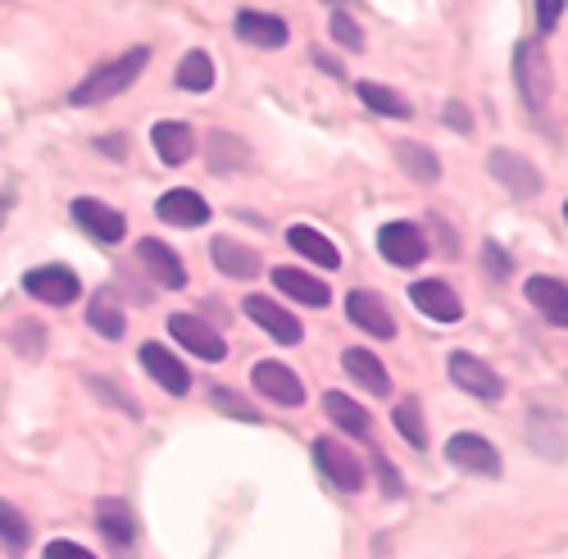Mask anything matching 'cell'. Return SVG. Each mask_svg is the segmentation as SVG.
Segmentation results:
<instances>
[{
    "label": "cell",
    "instance_id": "6da1fadb",
    "mask_svg": "<svg viewBox=\"0 0 568 559\" xmlns=\"http://www.w3.org/2000/svg\"><path fill=\"white\" fill-rule=\"evenodd\" d=\"M151 64V45H136V51H128V55H119V60H110V64H97L91 69L73 91H69V105H105V101H114L119 91H128L136 78H141V69Z\"/></svg>",
    "mask_w": 568,
    "mask_h": 559
},
{
    "label": "cell",
    "instance_id": "7a4b0ae2",
    "mask_svg": "<svg viewBox=\"0 0 568 559\" xmlns=\"http://www.w3.org/2000/svg\"><path fill=\"white\" fill-rule=\"evenodd\" d=\"M514 82H518V96H524L528 110H546L550 101V64H546V51L537 41H518L514 51Z\"/></svg>",
    "mask_w": 568,
    "mask_h": 559
},
{
    "label": "cell",
    "instance_id": "3957f363",
    "mask_svg": "<svg viewBox=\"0 0 568 559\" xmlns=\"http://www.w3.org/2000/svg\"><path fill=\"white\" fill-rule=\"evenodd\" d=\"M487 169H491V177L505 186L509 196H518V201L541 196V169H537V164H528V160L518 155V151L496 146V151L487 155Z\"/></svg>",
    "mask_w": 568,
    "mask_h": 559
},
{
    "label": "cell",
    "instance_id": "277c9868",
    "mask_svg": "<svg viewBox=\"0 0 568 559\" xmlns=\"http://www.w3.org/2000/svg\"><path fill=\"white\" fill-rule=\"evenodd\" d=\"M314 464L323 469V478L333 482L337 491H359L364 487V469H359V459L351 446L333 441V437H318L314 441Z\"/></svg>",
    "mask_w": 568,
    "mask_h": 559
},
{
    "label": "cell",
    "instance_id": "5b68a950",
    "mask_svg": "<svg viewBox=\"0 0 568 559\" xmlns=\"http://www.w3.org/2000/svg\"><path fill=\"white\" fill-rule=\"evenodd\" d=\"M446 459L455 464V469L478 474V478H496L500 474V450L478 433H455L446 441Z\"/></svg>",
    "mask_w": 568,
    "mask_h": 559
},
{
    "label": "cell",
    "instance_id": "8992f818",
    "mask_svg": "<svg viewBox=\"0 0 568 559\" xmlns=\"http://www.w3.org/2000/svg\"><path fill=\"white\" fill-rule=\"evenodd\" d=\"M23 292L45 301V305H73L82 296V283H78V273L64 268V264H41L23 277Z\"/></svg>",
    "mask_w": 568,
    "mask_h": 559
},
{
    "label": "cell",
    "instance_id": "52a82bcc",
    "mask_svg": "<svg viewBox=\"0 0 568 559\" xmlns=\"http://www.w3.org/2000/svg\"><path fill=\"white\" fill-rule=\"evenodd\" d=\"M450 383L459 392H468V396H478V400H500L505 396L500 373L491 364H483L478 355H464V350L450 355Z\"/></svg>",
    "mask_w": 568,
    "mask_h": 559
},
{
    "label": "cell",
    "instance_id": "ba28073f",
    "mask_svg": "<svg viewBox=\"0 0 568 559\" xmlns=\"http://www.w3.org/2000/svg\"><path fill=\"white\" fill-rule=\"evenodd\" d=\"M73 223L87 232V237H97L101 246H114V242H123V237H128V218H123L114 205L91 201V196L73 201Z\"/></svg>",
    "mask_w": 568,
    "mask_h": 559
},
{
    "label": "cell",
    "instance_id": "9c48e42d",
    "mask_svg": "<svg viewBox=\"0 0 568 559\" xmlns=\"http://www.w3.org/2000/svg\"><path fill=\"white\" fill-rule=\"evenodd\" d=\"M377 251H383L396 268H414L423 255H428V242H423L418 223L396 218V223H383V232H377Z\"/></svg>",
    "mask_w": 568,
    "mask_h": 559
},
{
    "label": "cell",
    "instance_id": "30bf717a",
    "mask_svg": "<svg viewBox=\"0 0 568 559\" xmlns=\"http://www.w3.org/2000/svg\"><path fill=\"white\" fill-rule=\"evenodd\" d=\"M251 383H255L260 396H268V400H277V405H287V409L305 405V387H301V378H296L287 364H277V359H260L255 373H251Z\"/></svg>",
    "mask_w": 568,
    "mask_h": 559
},
{
    "label": "cell",
    "instance_id": "8fae6325",
    "mask_svg": "<svg viewBox=\"0 0 568 559\" xmlns=\"http://www.w3.org/2000/svg\"><path fill=\"white\" fill-rule=\"evenodd\" d=\"M169 333H173L178 346H186L192 355H201V359H210V364H219V359L227 355L223 337L210 328L205 318H196V314H173V318H169Z\"/></svg>",
    "mask_w": 568,
    "mask_h": 559
},
{
    "label": "cell",
    "instance_id": "7c38bea8",
    "mask_svg": "<svg viewBox=\"0 0 568 559\" xmlns=\"http://www.w3.org/2000/svg\"><path fill=\"white\" fill-rule=\"evenodd\" d=\"M136 260H141V268H146L160 287H169V292H182V287H186V264H182V255H178L173 246H164L160 237L136 242Z\"/></svg>",
    "mask_w": 568,
    "mask_h": 559
},
{
    "label": "cell",
    "instance_id": "4fadbf2b",
    "mask_svg": "<svg viewBox=\"0 0 568 559\" xmlns=\"http://www.w3.org/2000/svg\"><path fill=\"white\" fill-rule=\"evenodd\" d=\"M246 318H255L260 328H264L273 342H282V346H296V342L305 337L301 318H296L292 309H282L277 301H268V296H246Z\"/></svg>",
    "mask_w": 568,
    "mask_h": 559
},
{
    "label": "cell",
    "instance_id": "5bb4252c",
    "mask_svg": "<svg viewBox=\"0 0 568 559\" xmlns=\"http://www.w3.org/2000/svg\"><path fill=\"white\" fill-rule=\"evenodd\" d=\"M346 314H351L355 328H364L368 337H383V342L396 337V318H392L387 301L377 296V292H351L346 296Z\"/></svg>",
    "mask_w": 568,
    "mask_h": 559
},
{
    "label": "cell",
    "instance_id": "9a60e30c",
    "mask_svg": "<svg viewBox=\"0 0 568 559\" xmlns=\"http://www.w3.org/2000/svg\"><path fill=\"white\" fill-rule=\"evenodd\" d=\"M141 368H146L151 378H155L164 392H173V396H186V392H192V373H186V364H182L169 346H160V342H146V346H141Z\"/></svg>",
    "mask_w": 568,
    "mask_h": 559
},
{
    "label": "cell",
    "instance_id": "2e32d148",
    "mask_svg": "<svg viewBox=\"0 0 568 559\" xmlns=\"http://www.w3.org/2000/svg\"><path fill=\"white\" fill-rule=\"evenodd\" d=\"M155 214H160L164 223H173V227H201V223H210L205 196H201V192H186V186H178V192H164V196L155 201Z\"/></svg>",
    "mask_w": 568,
    "mask_h": 559
},
{
    "label": "cell",
    "instance_id": "e0dca14e",
    "mask_svg": "<svg viewBox=\"0 0 568 559\" xmlns=\"http://www.w3.org/2000/svg\"><path fill=\"white\" fill-rule=\"evenodd\" d=\"M236 37L260 45V51H277V45H287V23H282L277 14H260V10H242L232 19Z\"/></svg>",
    "mask_w": 568,
    "mask_h": 559
},
{
    "label": "cell",
    "instance_id": "ac0fdd59",
    "mask_svg": "<svg viewBox=\"0 0 568 559\" xmlns=\"http://www.w3.org/2000/svg\"><path fill=\"white\" fill-rule=\"evenodd\" d=\"M409 301H414L418 314H428V318H437V323H455V318L464 314L459 296H455L446 283H437V277H428V283H414V287H409Z\"/></svg>",
    "mask_w": 568,
    "mask_h": 559
},
{
    "label": "cell",
    "instance_id": "d6986e66",
    "mask_svg": "<svg viewBox=\"0 0 568 559\" xmlns=\"http://www.w3.org/2000/svg\"><path fill=\"white\" fill-rule=\"evenodd\" d=\"M528 301H532V309L546 318V323H555V328H568V287L559 283V277H528Z\"/></svg>",
    "mask_w": 568,
    "mask_h": 559
},
{
    "label": "cell",
    "instance_id": "ffe728a7",
    "mask_svg": "<svg viewBox=\"0 0 568 559\" xmlns=\"http://www.w3.org/2000/svg\"><path fill=\"white\" fill-rule=\"evenodd\" d=\"M210 260H214V268L223 277H236V283H246V277L260 273V255L251 246H242V242H232V237H214L210 242Z\"/></svg>",
    "mask_w": 568,
    "mask_h": 559
},
{
    "label": "cell",
    "instance_id": "44dd1931",
    "mask_svg": "<svg viewBox=\"0 0 568 559\" xmlns=\"http://www.w3.org/2000/svg\"><path fill=\"white\" fill-rule=\"evenodd\" d=\"M151 142H155V151H160V160L164 164H186L192 160V151H196V132L186 128V123H155L151 128Z\"/></svg>",
    "mask_w": 568,
    "mask_h": 559
},
{
    "label": "cell",
    "instance_id": "7402d4cb",
    "mask_svg": "<svg viewBox=\"0 0 568 559\" xmlns=\"http://www.w3.org/2000/svg\"><path fill=\"white\" fill-rule=\"evenodd\" d=\"M87 323H91V328H97L105 342H119V337L128 333L123 305H119V296H114L110 287H101L97 296H91V305H87Z\"/></svg>",
    "mask_w": 568,
    "mask_h": 559
},
{
    "label": "cell",
    "instance_id": "603a6c76",
    "mask_svg": "<svg viewBox=\"0 0 568 559\" xmlns=\"http://www.w3.org/2000/svg\"><path fill=\"white\" fill-rule=\"evenodd\" d=\"M273 287H277L282 296H292V301H301V305H318V309L333 301V292H327L318 277L301 273V268H273Z\"/></svg>",
    "mask_w": 568,
    "mask_h": 559
},
{
    "label": "cell",
    "instance_id": "cb8c5ba5",
    "mask_svg": "<svg viewBox=\"0 0 568 559\" xmlns=\"http://www.w3.org/2000/svg\"><path fill=\"white\" fill-rule=\"evenodd\" d=\"M342 368L351 373V378H355L364 392H373V396H387V392H392L387 368H383V359H377L373 350H346V355H342Z\"/></svg>",
    "mask_w": 568,
    "mask_h": 559
},
{
    "label": "cell",
    "instance_id": "d4e9b609",
    "mask_svg": "<svg viewBox=\"0 0 568 559\" xmlns=\"http://www.w3.org/2000/svg\"><path fill=\"white\" fill-rule=\"evenodd\" d=\"M97 528L114 541V546H132L136 541V515L123 500H101L97 505Z\"/></svg>",
    "mask_w": 568,
    "mask_h": 559
},
{
    "label": "cell",
    "instance_id": "484cf974",
    "mask_svg": "<svg viewBox=\"0 0 568 559\" xmlns=\"http://www.w3.org/2000/svg\"><path fill=\"white\" fill-rule=\"evenodd\" d=\"M28 541H32L28 515H23L14 500H0V546H6L14 559H23V555H28Z\"/></svg>",
    "mask_w": 568,
    "mask_h": 559
},
{
    "label": "cell",
    "instance_id": "4316f807",
    "mask_svg": "<svg viewBox=\"0 0 568 559\" xmlns=\"http://www.w3.org/2000/svg\"><path fill=\"white\" fill-rule=\"evenodd\" d=\"M287 242H292V251H301L305 260H314V264H323V268H342V251L323 237V232H314V227H292L287 232Z\"/></svg>",
    "mask_w": 568,
    "mask_h": 559
},
{
    "label": "cell",
    "instance_id": "83f0119b",
    "mask_svg": "<svg viewBox=\"0 0 568 559\" xmlns=\"http://www.w3.org/2000/svg\"><path fill=\"white\" fill-rule=\"evenodd\" d=\"M323 409H327V418H333L337 428H346L351 437H368V428H373V424H368V409L355 405L346 392H327V396H323Z\"/></svg>",
    "mask_w": 568,
    "mask_h": 559
},
{
    "label": "cell",
    "instance_id": "f1b7e54d",
    "mask_svg": "<svg viewBox=\"0 0 568 559\" xmlns=\"http://www.w3.org/2000/svg\"><path fill=\"white\" fill-rule=\"evenodd\" d=\"M251 151L242 136H232V132H210V173H236V169H246Z\"/></svg>",
    "mask_w": 568,
    "mask_h": 559
},
{
    "label": "cell",
    "instance_id": "f546056e",
    "mask_svg": "<svg viewBox=\"0 0 568 559\" xmlns=\"http://www.w3.org/2000/svg\"><path fill=\"white\" fill-rule=\"evenodd\" d=\"M359 101L373 114H387V119H414V105L400 96V91L383 87V82H359Z\"/></svg>",
    "mask_w": 568,
    "mask_h": 559
},
{
    "label": "cell",
    "instance_id": "4dcf8cb0",
    "mask_svg": "<svg viewBox=\"0 0 568 559\" xmlns=\"http://www.w3.org/2000/svg\"><path fill=\"white\" fill-rule=\"evenodd\" d=\"M396 160L414 182H437L442 177V160L428 146H418V142H396Z\"/></svg>",
    "mask_w": 568,
    "mask_h": 559
},
{
    "label": "cell",
    "instance_id": "1f68e13d",
    "mask_svg": "<svg viewBox=\"0 0 568 559\" xmlns=\"http://www.w3.org/2000/svg\"><path fill=\"white\" fill-rule=\"evenodd\" d=\"M178 87L182 91H210L214 87V60L205 51H186L178 64Z\"/></svg>",
    "mask_w": 568,
    "mask_h": 559
},
{
    "label": "cell",
    "instance_id": "d6a6232c",
    "mask_svg": "<svg viewBox=\"0 0 568 559\" xmlns=\"http://www.w3.org/2000/svg\"><path fill=\"white\" fill-rule=\"evenodd\" d=\"M396 428H400V437H405L414 450L428 446V433H423V409H418V400H400V405H396Z\"/></svg>",
    "mask_w": 568,
    "mask_h": 559
},
{
    "label": "cell",
    "instance_id": "836d02e7",
    "mask_svg": "<svg viewBox=\"0 0 568 559\" xmlns=\"http://www.w3.org/2000/svg\"><path fill=\"white\" fill-rule=\"evenodd\" d=\"M333 41L342 45V51H364V32L355 28V19L351 14H333Z\"/></svg>",
    "mask_w": 568,
    "mask_h": 559
},
{
    "label": "cell",
    "instance_id": "e575fe53",
    "mask_svg": "<svg viewBox=\"0 0 568 559\" xmlns=\"http://www.w3.org/2000/svg\"><path fill=\"white\" fill-rule=\"evenodd\" d=\"M10 342H14L19 350L41 355V323H14V328H10Z\"/></svg>",
    "mask_w": 568,
    "mask_h": 559
},
{
    "label": "cell",
    "instance_id": "d590c367",
    "mask_svg": "<svg viewBox=\"0 0 568 559\" xmlns=\"http://www.w3.org/2000/svg\"><path fill=\"white\" fill-rule=\"evenodd\" d=\"M210 400H219V405H223L227 414H236V418H251V424H260V414H255V409H246V405H242V396L227 392V387H214V392H210Z\"/></svg>",
    "mask_w": 568,
    "mask_h": 559
},
{
    "label": "cell",
    "instance_id": "8d00e7d4",
    "mask_svg": "<svg viewBox=\"0 0 568 559\" xmlns=\"http://www.w3.org/2000/svg\"><path fill=\"white\" fill-rule=\"evenodd\" d=\"M41 559H97V555H91L87 546H78V541H51L41 550Z\"/></svg>",
    "mask_w": 568,
    "mask_h": 559
},
{
    "label": "cell",
    "instance_id": "74e56055",
    "mask_svg": "<svg viewBox=\"0 0 568 559\" xmlns=\"http://www.w3.org/2000/svg\"><path fill=\"white\" fill-rule=\"evenodd\" d=\"M373 469H377V478H383V491H387V496H400V491H405V482H400V474L392 469V464H387L383 455H377V459H373Z\"/></svg>",
    "mask_w": 568,
    "mask_h": 559
},
{
    "label": "cell",
    "instance_id": "f35d334b",
    "mask_svg": "<svg viewBox=\"0 0 568 559\" xmlns=\"http://www.w3.org/2000/svg\"><path fill=\"white\" fill-rule=\"evenodd\" d=\"M446 123H450L455 132H464V136H468V132H473V114H468V105L450 101V105H446Z\"/></svg>",
    "mask_w": 568,
    "mask_h": 559
},
{
    "label": "cell",
    "instance_id": "ab89813d",
    "mask_svg": "<svg viewBox=\"0 0 568 559\" xmlns=\"http://www.w3.org/2000/svg\"><path fill=\"white\" fill-rule=\"evenodd\" d=\"M483 255H487V273H496V277H505V273L514 268V264H509V255H505L496 242H487V246H483Z\"/></svg>",
    "mask_w": 568,
    "mask_h": 559
},
{
    "label": "cell",
    "instance_id": "60d3db41",
    "mask_svg": "<svg viewBox=\"0 0 568 559\" xmlns=\"http://www.w3.org/2000/svg\"><path fill=\"white\" fill-rule=\"evenodd\" d=\"M559 14H564V0H537V23H541L546 32L559 23Z\"/></svg>",
    "mask_w": 568,
    "mask_h": 559
},
{
    "label": "cell",
    "instance_id": "b9f144b4",
    "mask_svg": "<svg viewBox=\"0 0 568 559\" xmlns=\"http://www.w3.org/2000/svg\"><path fill=\"white\" fill-rule=\"evenodd\" d=\"M123 146H128V136H105V142H97V151H105L110 160H123Z\"/></svg>",
    "mask_w": 568,
    "mask_h": 559
},
{
    "label": "cell",
    "instance_id": "7bdbcfd3",
    "mask_svg": "<svg viewBox=\"0 0 568 559\" xmlns=\"http://www.w3.org/2000/svg\"><path fill=\"white\" fill-rule=\"evenodd\" d=\"M314 64H318V69H327L333 78H342V64H337L333 55H327V51H314Z\"/></svg>",
    "mask_w": 568,
    "mask_h": 559
},
{
    "label": "cell",
    "instance_id": "ee69618b",
    "mask_svg": "<svg viewBox=\"0 0 568 559\" xmlns=\"http://www.w3.org/2000/svg\"><path fill=\"white\" fill-rule=\"evenodd\" d=\"M10 201H14V192H0V218H6V210H10Z\"/></svg>",
    "mask_w": 568,
    "mask_h": 559
},
{
    "label": "cell",
    "instance_id": "f6af8a7d",
    "mask_svg": "<svg viewBox=\"0 0 568 559\" xmlns=\"http://www.w3.org/2000/svg\"><path fill=\"white\" fill-rule=\"evenodd\" d=\"M564 223H568V205H564Z\"/></svg>",
    "mask_w": 568,
    "mask_h": 559
}]
</instances>
